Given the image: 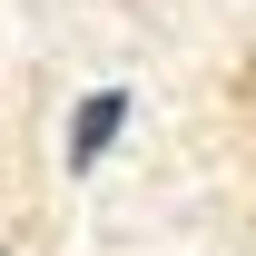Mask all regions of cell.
<instances>
[{
	"label": "cell",
	"instance_id": "obj_1",
	"mask_svg": "<svg viewBox=\"0 0 256 256\" xmlns=\"http://www.w3.org/2000/svg\"><path fill=\"white\" fill-rule=\"evenodd\" d=\"M118 128H128V89H89V98H79V118H69V168L89 178V168L108 158Z\"/></svg>",
	"mask_w": 256,
	"mask_h": 256
}]
</instances>
